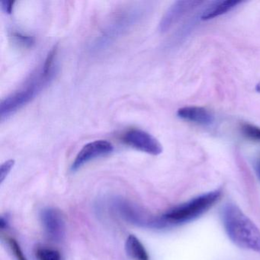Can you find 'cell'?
<instances>
[{
  "label": "cell",
  "instance_id": "6da1fadb",
  "mask_svg": "<svg viewBox=\"0 0 260 260\" xmlns=\"http://www.w3.org/2000/svg\"><path fill=\"white\" fill-rule=\"evenodd\" d=\"M223 228L230 240L238 247L260 253V231L236 205L230 204L222 211Z\"/></svg>",
  "mask_w": 260,
  "mask_h": 260
},
{
  "label": "cell",
  "instance_id": "e0dca14e",
  "mask_svg": "<svg viewBox=\"0 0 260 260\" xmlns=\"http://www.w3.org/2000/svg\"><path fill=\"white\" fill-rule=\"evenodd\" d=\"M14 165L15 160H13V159L6 161L1 165V167H0V183L3 184L4 180L7 179Z\"/></svg>",
  "mask_w": 260,
  "mask_h": 260
},
{
  "label": "cell",
  "instance_id": "7c38bea8",
  "mask_svg": "<svg viewBox=\"0 0 260 260\" xmlns=\"http://www.w3.org/2000/svg\"><path fill=\"white\" fill-rule=\"evenodd\" d=\"M127 255L135 260H150L147 251L146 250L141 240L135 235H129L124 244Z\"/></svg>",
  "mask_w": 260,
  "mask_h": 260
},
{
  "label": "cell",
  "instance_id": "7a4b0ae2",
  "mask_svg": "<svg viewBox=\"0 0 260 260\" xmlns=\"http://www.w3.org/2000/svg\"><path fill=\"white\" fill-rule=\"evenodd\" d=\"M147 12L144 4H134L116 13L103 27L90 44L91 52L100 53L113 45L119 38L132 29L143 19Z\"/></svg>",
  "mask_w": 260,
  "mask_h": 260
},
{
  "label": "cell",
  "instance_id": "3957f363",
  "mask_svg": "<svg viewBox=\"0 0 260 260\" xmlns=\"http://www.w3.org/2000/svg\"><path fill=\"white\" fill-rule=\"evenodd\" d=\"M56 73L57 70L42 66L30 77L22 87L4 98L0 103L1 121L7 119L34 100L42 89L51 83Z\"/></svg>",
  "mask_w": 260,
  "mask_h": 260
},
{
  "label": "cell",
  "instance_id": "ffe728a7",
  "mask_svg": "<svg viewBox=\"0 0 260 260\" xmlns=\"http://www.w3.org/2000/svg\"><path fill=\"white\" fill-rule=\"evenodd\" d=\"M255 169L256 171L257 175L260 179V156L257 158L256 161L255 162Z\"/></svg>",
  "mask_w": 260,
  "mask_h": 260
},
{
  "label": "cell",
  "instance_id": "5b68a950",
  "mask_svg": "<svg viewBox=\"0 0 260 260\" xmlns=\"http://www.w3.org/2000/svg\"><path fill=\"white\" fill-rule=\"evenodd\" d=\"M114 209L128 223L143 228H162L166 224L162 217L150 215L135 204L122 199H115L112 202Z\"/></svg>",
  "mask_w": 260,
  "mask_h": 260
},
{
  "label": "cell",
  "instance_id": "44dd1931",
  "mask_svg": "<svg viewBox=\"0 0 260 260\" xmlns=\"http://www.w3.org/2000/svg\"><path fill=\"white\" fill-rule=\"evenodd\" d=\"M255 91L258 93H260V83H258V84L255 86Z\"/></svg>",
  "mask_w": 260,
  "mask_h": 260
},
{
  "label": "cell",
  "instance_id": "8992f818",
  "mask_svg": "<svg viewBox=\"0 0 260 260\" xmlns=\"http://www.w3.org/2000/svg\"><path fill=\"white\" fill-rule=\"evenodd\" d=\"M122 141L126 145L148 154L157 156L162 152L159 141L148 132L140 129H131L123 135Z\"/></svg>",
  "mask_w": 260,
  "mask_h": 260
},
{
  "label": "cell",
  "instance_id": "d6986e66",
  "mask_svg": "<svg viewBox=\"0 0 260 260\" xmlns=\"http://www.w3.org/2000/svg\"><path fill=\"white\" fill-rule=\"evenodd\" d=\"M9 226V219L7 216H2L0 218V228L1 229L4 230L8 228Z\"/></svg>",
  "mask_w": 260,
  "mask_h": 260
},
{
  "label": "cell",
  "instance_id": "4fadbf2b",
  "mask_svg": "<svg viewBox=\"0 0 260 260\" xmlns=\"http://www.w3.org/2000/svg\"><path fill=\"white\" fill-rule=\"evenodd\" d=\"M240 132L247 139L260 143V127L249 123H243L240 125Z\"/></svg>",
  "mask_w": 260,
  "mask_h": 260
},
{
  "label": "cell",
  "instance_id": "52a82bcc",
  "mask_svg": "<svg viewBox=\"0 0 260 260\" xmlns=\"http://www.w3.org/2000/svg\"><path fill=\"white\" fill-rule=\"evenodd\" d=\"M204 2L196 0H182L175 2L166 12L159 24L160 32L168 31L188 13L200 7Z\"/></svg>",
  "mask_w": 260,
  "mask_h": 260
},
{
  "label": "cell",
  "instance_id": "30bf717a",
  "mask_svg": "<svg viewBox=\"0 0 260 260\" xmlns=\"http://www.w3.org/2000/svg\"><path fill=\"white\" fill-rule=\"evenodd\" d=\"M177 115L181 119L203 126L211 125L214 121V115L209 110L199 106L181 108Z\"/></svg>",
  "mask_w": 260,
  "mask_h": 260
},
{
  "label": "cell",
  "instance_id": "ac0fdd59",
  "mask_svg": "<svg viewBox=\"0 0 260 260\" xmlns=\"http://www.w3.org/2000/svg\"><path fill=\"white\" fill-rule=\"evenodd\" d=\"M1 4V8L7 14H11L13 11V7H14L15 1H10V0H2L0 2Z\"/></svg>",
  "mask_w": 260,
  "mask_h": 260
},
{
  "label": "cell",
  "instance_id": "ba28073f",
  "mask_svg": "<svg viewBox=\"0 0 260 260\" xmlns=\"http://www.w3.org/2000/svg\"><path fill=\"white\" fill-rule=\"evenodd\" d=\"M113 150V145L109 141L104 140L89 143L83 146V148L77 153L75 159L71 165V171H77L90 161L96 158L106 156L112 153Z\"/></svg>",
  "mask_w": 260,
  "mask_h": 260
},
{
  "label": "cell",
  "instance_id": "9c48e42d",
  "mask_svg": "<svg viewBox=\"0 0 260 260\" xmlns=\"http://www.w3.org/2000/svg\"><path fill=\"white\" fill-rule=\"evenodd\" d=\"M41 222L48 237L54 241H60L65 235L66 223L61 211L54 208H44L41 211Z\"/></svg>",
  "mask_w": 260,
  "mask_h": 260
},
{
  "label": "cell",
  "instance_id": "9a60e30c",
  "mask_svg": "<svg viewBox=\"0 0 260 260\" xmlns=\"http://www.w3.org/2000/svg\"><path fill=\"white\" fill-rule=\"evenodd\" d=\"M36 256L39 260H61L58 251L48 248H39L36 251Z\"/></svg>",
  "mask_w": 260,
  "mask_h": 260
},
{
  "label": "cell",
  "instance_id": "2e32d148",
  "mask_svg": "<svg viewBox=\"0 0 260 260\" xmlns=\"http://www.w3.org/2000/svg\"><path fill=\"white\" fill-rule=\"evenodd\" d=\"M7 243H8L9 246H10L12 252H13V255L16 257V260H28V258H26L25 254H24L23 251L21 249L19 243L15 239H7Z\"/></svg>",
  "mask_w": 260,
  "mask_h": 260
},
{
  "label": "cell",
  "instance_id": "8fae6325",
  "mask_svg": "<svg viewBox=\"0 0 260 260\" xmlns=\"http://www.w3.org/2000/svg\"><path fill=\"white\" fill-rule=\"evenodd\" d=\"M241 1L226 0V1H214L205 9L201 15V20L208 21L223 16L232 11L241 4Z\"/></svg>",
  "mask_w": 260,
  "mask_h": 260
},
{
  "label": "cell",
  "instance_id": "5bb4252c",
  "mask_svg": "<svg viewBox=\"0 0 260 260\" xmlns=\"http://www.w3.org/2000/svg\"><path fill=\"white\" fill-rule=\"evenodd\" d=\"M11 36L15 43L23 48H31L36 42V39L33 36L24 34L20 31H13Z\"/></svg>",
  "mask_w": 260,
  "mask_h": 260
},
{
  "label": "cell",
  "instance_id": "277c9868",
  "mask_svg": "<svg viewBox=\"0 0 260 260\" xmlns=\"http://www.w3.org/2000/svg\"><path fill=\"white\" fill-rule=\"evenodd\" d=\"M221 192L219 190L198 196L176 208H172L162 216L166 226L186 223L206 212L218 200Z\"/></svg>",
  "mask_w": 260,
  "mask_h": 260
}]
</instances>
